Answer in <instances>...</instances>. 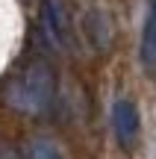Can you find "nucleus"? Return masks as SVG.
<instances>
[{
    "instance_id": "nucleus-6",
    "label": "nucleus",
    "mask_w": 156,
    "mask_h": 159,
    "mask_svg": "<svg viewBox=\"0 0 156 159\" xmlns=\"http://www.w3.org/2000/svg\"><path fill=\"white\" fill-rule=\"evenodd\" d=\"M24 159H65L56 142H50L47 136H33L24 144Z\"/></svg>"
},
{
    "instance_id": "nucleus-2",
    "label": "nucleus",
    "mask_w": 156,
    "mask_h": 159,
    "mask_svg": "<svg viewBox=\"0 0 156 159\" xmlns=\"http://www.w3.org/2000/svg\"><path fill=\"white\" fill-rule=\"evenodd\" d=\"M44 24L50 30L53 41H56L62 50L77 53L80 44H77V33H74V24L68 18V9H65L62 0H44Z\"/></svg>"
},
{
    "instance_id": "nucleus-5",
    "label": "nucleus",
    "mask_w": 156,
    "mask_h": 159,
    "mask_svg": "<svg viewBox=\"0 0 156 159\" xmlns=\"http://www.w3.org/2000/svg\"><path fill=\"white\" fill-rule=\"evenodd\" d=\"M139 53H141V65H145L147 71H156V0H147Z\"/></svg>"
},
{
    "instance_id": "nucleus-3",
    "label": "nucleus",
    "mask_w": 156,
    "mask_h": 159,
    "mask_svg": "<svg viewBox=\"0 0 156 159\" xmlns=\"http://www.w3.org/2000/svg\"><path fill=\"white\" fill-rule=\"evenodd\" d=\"M112 127H115V136L121 142V148H133L136 139H139V106L130 97H121L112 106Z\"/></svg>"
},
{
    "instance_id": "nucleus-4",
    "label": "nucleus",
    "mask_w": 156,
    "mask_h": 159,
    "mask_svg": "<svg viewBox=\"0 0 156 159\" xmlns=\"http://www.w3.org/2000/svg\"><path fill=\"white\" fill-rule=\"evenodd\" d=\"M82 27H86V39L91 41L97 50H106V47L112 44V18H109V12H103L100 6H94V9L86 12Z\"/></svg>"
},
{
    "instance_id": "nucleus-1",
    "label": "nucleus",
    "mask_w": 156,
    "mask_h": 159,
    "mask_svg": "<svg viewBox=\"0 0 156 159\" xmlns=\"http://www.w3.org/2000/svg\"><path fill=\"white\" fill-rule=\"evenodd\" d=\"M56 97V77L44 59H29L15 77L6 83V103L18 112L38 115L53 106Z\"/></svg>"
}]
</instances>
